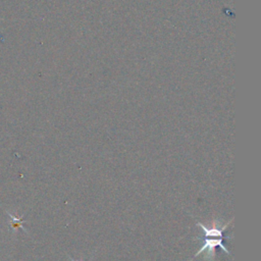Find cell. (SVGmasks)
Listing matches in <instances>:
<instances>
[{"instance_id": "cell-1", "label": "cell", "mask_w": 261, "mask_h": 261, "mask_svg": "<svg viewBox=\"0 0 261 261\" xmlns=\"http://www.w3.org/2000/svg\"><path fill=\"white\" fill-rule=\"evenodd\" d=\"M215 247H220L226 254H230L229 251L225 248V246L222 244V238H205L204 237V240H203V245L201 247V249L195 254L194 258L199 256L200 254H202L205 250L208 251V254L209 255H214V249Z\"/></svg>"}, {"instance_id": "cell-2", "label": "cell", "mask_w": 261, "mask_h": 261, "mask_svg": "<svg viewBox=\"0 0 261 261\" xmlns=\"http://www.w3.org/2000/svg\"><path fill=\"white\" fill-rule=\"evenodd\" d=\"M230 222H231V220L228 221V222H226V223H225L223 226H221V227H218V226L216 225V222H214L211 227H208V226L204 225V224L201 223V222H197L196 224H197L199 227H201V229H202L203 232H204V237H205V238H221V237H222V232L225 230V228L228 226V224H229Z\"/></svg>"}, {"instance_id": "cell-3", "label": "cell", "mask_w": 261, "mask_h": 261, "mask_svg": "<svg viewBox=\"0 0 261 261\" xmlns=\"http://www.w3.org/2000/svg\"><path fill=\"white\" fill-rule=\"evenodd\" d=\"M93 258H94V256H92V257H91V259H90V260H89V261H92V259H93ZM69 259H70V260H71V261H76V260H74V259H73V258H71V257H70V256H69Z\"/></svg>"}]
</instances>
